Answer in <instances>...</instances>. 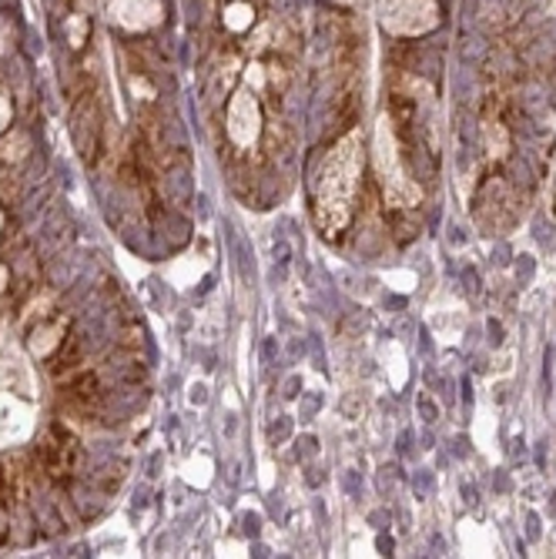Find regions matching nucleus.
<instances>
[{"label":"nucleus","instance_id":"nucleus-1","mask_svg":"<svg viewBox=\"0 0 556 559\" xmlns=\"http://www.w3.org/2000/svg\"><path fill=\"white\" fill-rule=\"evenodd\" d=\"M363 171V141L348 134L335 144L322 175H319V225L326 231H339L348 222V205L356 194V181Z\"/></svg>","mask_w":556,"mask_h":559},{"label":"nucleus","instance_id":"nucleus-2","mask_svg":"<svg viewBox=\"0 0 556 559\" xmlns=\"http://www.w3.org/2000/svg\"><path fill=\"white\" fill-rule=\"evenodd\" d=\"M376 168H379V178H382V191H386V201L392 209H413L419 205V185L413 178H406L399 165V151H395V138H392V128L389 121L382 118L376 124Z\"/></svg>","mask_w":556,"mask_h":559},{"label":"nucleus","instance_id":"nucleus-3","mask_svg":"<svg viewBox=\"0 0 556 559\" xmlns=\"http://www.w3.org/2000/svg\"><path fill=\"white\" fill-rule=\"evenodd\" d=\"M436 0H382L379 21L392 34H426L436 27Z\"/></svg>","mask_w":556,"mask_h":559},{"label":"nucleus","instance_id":"nucleus-4","mask_svg":"<svg viewBox=\"0 0 556 559\" xmlns=\"http://www.w3.org/2000/svg\"><path fill=\"white\" fill-rule=\"evenodd\" d=\"M34 429V405L21 402L14 392H0V449L27 439Z\"/></svg>","mask_w":556,"mask_h":559},{"label":"nucleus","instance_id":"nucleus-5","mask_svg":"<svg viewBox=\"0 0 556 559\" xmlns=\"http://www.w3.org/2000/svg\"><path fill=\"white\" fill-rule=\"evenodd\" d=\"M259 105H256V97H251L248 91H238L232 97V108H228V134L238 147H251L259 141Z\"/></svg>","mask_w":556,"mask_h":559},{"label":"nucleus","instance_id":"nucleus-6","mask_svg":"<svg viewBox=\"0 0 556 559\" xmlns=\"http://www.w3.org/2000/svg\"><path fill=\"white\" fill-rule=\"evenodd\" d=\"M111 21L131 31H144L162 21V0H105Z\"/></svg>","mask_w":556,"mask_h":559},{"label":"nucleus","instance_id":"nucleus-7","mask_svg":"<svg viewBox=\"0 0 556 559\" xmlns=\"http://www.w3.org/2000/svg\"><path fill=\"white\" fill-rule=\"evenodd\" d=\"M0 392H21V395H31L34 392V376H31V366H24V359L11 355V359H0Z\"/></svg>","mask_w":556,"mask_h":559},{"label":"nucleus","instance_id":"nucleus-8","mask_svg":"<svg viewBox=\"0 0 556 559\" xmlns=\"http://www.w3.org/2000/svg\"><path fill=\"white\" fill-rule=\"evenodd\" d=\"M185 479L191 483V486H209L212 483V463L201 455V460H191L188 466H185Z\"/></svg>","mask_w":556,"mask_h":559},{"label":"nucleus","instance_id":"nucleus-9","mask_svg":"<svg viewBox=\"0 0 556 559\" xmlns=\"http://www.w3.org/2000/svg\"><path fill=\"white\" fill-rule=\"evenodd\" d=\"M225 24H228L232 31H245V27L251 24V8H245V4H232V8L225 11Z\"/></svg>","mask_w":556,"mask_h":559},{"label":"nucleus","instance_id":"nucleus-10","mask_svg":"<svg viewBox=\"0 0 556 559\" xmlns=\"http://www.w3.org/2000/svg\"><path fill=\"white\" fill-rule=\"evenodd\" d=\"M24 147H27V138H14V141H8L4 147H0V151H4V158H21L24 155Z\"/></svg>","mask_w":556,"mask_h":559},{"label":"nucleus","instance_id":"nucleus-11","mask_svg":"<svg viewBox=\"0 0 556 559\" xmlns=\"http://www.w3.org/2000/svg\"><path fill=\"white\" fill-rule=\"evenodd\" d=\"M245 78H248V84H251V87H262V81H265V74H262V68H259V64H251Z\"/></svg>","mask_w":556,"mask_h":559},{"label":"nucleus","instance_id":"nucleus-12","mask_svg":"<svg viewBox=\"0 0 556 559\" xmlns=\"http://www.w3.org/2000/svg\"><path fill=\"white\" fill-rule=\"evenodd\" d=\"M8 121H11V105H8V97L0 94V131L8 128Z\"/></svg>","mask_w":556,"mask_h":559},{"label":"nucleus","instance_id":"nucleus-13","mask_svg":"<svg viewBox=\"0 0 556 559\" xmlns=\"http://www.w3.org/2000/svg\"><path fill=\"white\" fill-rule=\"evenodd\" d=\"M11 44V24L0 17V55H4V47Z\"/></svg>","mask_w":556,"mask_h":559},{"label":"nucleus","instance_id":"nucleus-14","mask_svg":"<svg viewBox=\"0 0 556 559\" xmlns=\"http://www.w3.org/2000/svg\"><path fill=\"white\" fill-rule=\"evenodd\" d=\"M191 392H194V395H191V402H205V385H194Z\"/></svg>","mask_w":556,"mask_h":559},{"label":"nucleus","instance_id":"nucleus-15","mask_svg":"<svg viewBox=\"0 0 556 559\" xmlns=\"http://www.w3.org/2000/svg\"><path fill=\"white\" fill-rule=\"evenodd\" d=\"M4 282H8V272H4V269H0V288H4Z\"/></svg>","mask_w":556,"mask_h":559},{"label":"nucleus","instance_id":"nucleus-16","mask_svg":"<svg viewBox=\"0 0 556 559\" xmlns=\"http://www.w3.org/2000/svg\"><path fill=\"white\" fill-rule=\"evenodd\" d=\"M342 4H359V0H342Z\"/></svg>","mask_w":556,"mask_h":559}]
</instances>
